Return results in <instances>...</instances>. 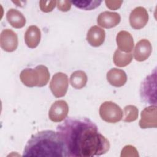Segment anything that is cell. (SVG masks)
Listing matches in <instances>:
<instances>
[{"label": "cell", "instance_id": "cell-1", "mask_svg": "<svg viewBox=\"0 0 157 157\" xmlns=\"http://www.w3.org/2000/svg\"><path fill=\"white\" fill-rule=\"evenodd\" d=\"M67 156L90 157L106 153L109 141L99 132L98 126L86 117H69L56 127Z\"/></svg>", "mask_w": 157, "mask_h": 157}, {"label": "cell", "instance_id": "cell-2", "mask_svg": "<svg viewBox=\"0 0 157 157\" xmlns=\"http://www.w3.org/2000/svg\"><path fill=\"white\" fill-rule=\"evenodd\" d=\"M23 156H67L62 140L52 130L39 131L28 140Z\"/></svg>", "mask_w": 157, "mask_h": 157}, {"label": "cell", "instance_id": "cell-3", "mask_svg": "<svg viewBox=\"0 0 157 157\" xmlns=\"http://www.w3.org/2000/svg\"><path fill=\"white\" fill-rule=\"evenodd\" d=\"M20 78L28 87H42L47 84L50 78V73L45 66L39 65L34 69L26 68L21 71Z\"/></svg>", "mask_w": 157, "mask_h": 157}, {"label": "cell", "instance_id": "cell-4", "mask_svg": "<svg viewBox=\"0 0 157 157\" xmlns=\"http://www.w3.org/2000/svg\"><path fill=\"white\" fill-rule=\"evenodd\" d=\"M156 69L148 75L142 82L140 87V96L142 100L148 104L156 105Z\"/></svg>", "mask_w": 157, "mask_h": 157}, {"label": "cell", "instance_id": "cell-5", "mask_svg": "<svg viewBox=\"0 0 157 157\" xmlns=\"http://www.w3.org/2000/svg\"><path fill=\"white\" fill-rule=\"evenodd\" d=\"M99 115L104 121L115 123L122 119L123 111L117 104L112 101H105L99 107Z\"/></svg>", "mask_w": 157, "mask_h": 157}, {"label": "cell", "instance_id": "cell-6", "mask_svg": "<svg viewBox=\"0 0 157 157\" xmlns=\"http://www.w3.org/2000/svg\"><path fill=\"white\" fill-rule=\"evenodd\" d=\"M69 86L67 75L59 72L55 74L50 83V88L53 95L56 98H61L65 96Z\"/></svg>", "mask_w": 157, "mask_h": 157}, {"label": "cell", "instance_id": "cell-7", "mask_svg": "<svg viewBox=\"0 0 157 157\" xmlns=\"http://www.w3.org/2000/svg\"><path fill=\"white\" fill-rule=\"evenodd\" d=\"M68 112L69 106L67 103L64 100H58L51 105L48 112V117L51 121L58 123L66 118Z\"/></svg>", "mask_w": 157, "mask_h": 157}, {"label": "cell", "instance_id": "cell-8", "mask_svg": "<svg viewBox=\"0 0 157 157\" xmlns=\"http://www.w3.org/2000/svg\"><path fill=\"white\" fill-rule=\"evenodd\" d=\"M18 44L17 34L10 29L2 31L0 35V45L1 48L7 52L15 51Z\"/></svg>", "mask_w": 157, "mask_h": 157}, {"label": "cell", "instance_id": "cell-9", "mask_svg": "<svg viewBox=\"0 0 157 157\" xmlns=\"http://www.w3.org/2000/svg\"><path fill=\"white\" fill-rule=\"evenodd\" d=\"M139 125L142 129L156 128V105H150L142 111Z\"/></svg>", "mask_w": 157, "mask_h": 157}, {"label": "cell", "instance_id": "cell-10", "mask_svg": "<svg viewBox=\"0 0 157 157\" xmlns=\"http://www.w3.org/2000/svg\"><path fill=\"white\" fill-rule=\"evenodd\" d=\"M148 13L143 7H136L129 15V23L131 26L135 29L144 28L148 21Z\"/></svg>", "mask_w": 157, "mask_h": 157}, {"label": "cell", "instance_id": "cell-11", "mask_svg": "<svg viewBox=\"0 0 157 157\" xmlns=\"http://www.w3.org/2000/svg\"><path fill=\"white\" fill-rule=\"evenodd\" d=\"M120 15L117 12L105 11L101 13L97 18V23L104 28H112L119 24Z\"/></svg>", "mask_w": 157, "mask_h": 157}, {"label": "cell", "instance_id": "cell-12", "mask_svg": "<svg viewBox=\"0 0 157 157\" xmlns=\"http://www.w3.org/2000/svg\"><path fill=\"white\" fill-rule=\"evenodd\" d=\"M152 46L150 41L143 39L139 40L134 50V57L137 61H144L146 60L151 55Z\"/></svg>", "mask_w": 157, "mask_h": 157}, {"label": "cell", "instance_id": "cell-13", "mask_svg": "<svg viewBox=\"0 0 157 157\" xmlns=\"http://www.w3.org/2000/svg\"><path fill=\"white\" fill-rule=\"evenodd\" d=\"M105 32L98 26H91L88 30L86 35V40L93 47H99L104 42Z\"/></svg>", "mask_w": 157, "mask_h": 157}, {"label": "cell", "instance_id": "cell-14", "mask_svg": "<svg viewBox=\"0 0 157 157\" xmlns=\"http://www.w3.org/2000/svg\"><path fill=\"white\" fill-rule=\"evenodd\" d=\"M118 48L121 52L130 53L134 48V40L131 34L126 31H120L116 36Z\"/></svg>", "mask_w": 157, "mask_h": 157}, {"label": "cell", "instance_id": "cell-15", "mask_svg": "<svg viewBox=\"0 0 157 157\" xmlns=\"http://www.w3.org/2000/svg\"><path fill=\"white\" fill-rule=\"evenodd\" d=\"M107 80L111 85L115 87H121L126 83L127 75L123 70L112 68L107 73Z\"/></svg>", "mask_w": 157, "mask_h": 157}, {"label": "cell", "instance_id": "cell-16", "mask_svg": "<svg viewBox=\"0 0 157 157\" xmlns=\"http://www.w3.org/2000/svg\"><path fill=\"white\" fill-rule=\"evenodd\" d=\"M41 39L40 29L35 25L28 28L25 34V41L26 45L30 48H34L38 46Z\"/></svg>", "mask_w": 157, "mask_h": 157}, {"label": "cell", "instance_id": "cell-17", "mask_svg": "<svg viewBox=\"0 0 157 157\" xmlns=\"http://www.w3.org/2000/svg\"><path fill=\"white\" fill-rule=\"evenodd\" d=\"M6 18L15 28H21L26 24V18L21 12L15 9H10L6 13Z\"/></svg>", "mask_w": 157, "mask_h": 157}, {"label": "cell", "instance_id": "cell-18", "mask_svg": "<svg viewBox=\"0 0 157 157\" xmlns=\"http://www.w3.org/2000/svg\"><path fill=\"white\" fill-rule=\"evenodd\" d=\"M87 75L83 71H76L70 76V83L75 89H82L85 87L87 83Z\"/></svg>", "mask_w": 157, "mask_h": 157}, {"label": "cell", "instance_id": "cell-19", "mask_svg": "<svg viewBox=\"0 0 157 157\" xmlns=\"http://www.w3.org/2000/svg\"><path fill=\"white\" fill-rule=\"evenodd\" d=\"M132 60V55L130 53L121 52L119 49L115 51L113 61L115 66L118 67H125L128 66Z\"/></svg>", "mask_w": 157, "mask_h": 157}, {"label": "cell", "instance_id": "cell-20", "mask_svg": "<svg viewBox=\"0 0 157 157\" xmlns=\"http://www.w3.org/2000/svg\"><path fill=\"white\" fill-rule=\"evenodd\" d=\"M138 109L133 105H128L124 108L123 121L124 122H132L138 117Z\"/></svg>", "mask_w": 157, "mask_h": 157}, {"label": "cell", "instance_id": "cell-21", "mask_svg": "<svg viewBox=\"0 0 157 157\" xmlns=\"http://www.w3.org/2000/svg\"><path fill=\"white\" fill-rule=\"evenodd\" d=\"M102 1H72L71 3L73 4L76 7L85 10H91L99 7L101 4Z\"/></svg>", "mask_w": 157, "mask_h": 157}, {"label": "cell", "instance_id": "cell-22", "mask_svg": "<svg viewBox=\"0 0 157 157\" xmlns=\"http://www.w3.org/2000/svg\"><path fill=\"white\" fill-rule=\"evenodd\" d=\"M55 6H56V1H39V7L40 10L44 12H50L53 10L55 8Z\"/></svg>", "mask_w": 157, "mask_h": 157}, {"label": "cell", "instance_id": "cell-23", "mask_svg": "<svg viewBox=\"0 0 157 157\" xmlns=\"http://www.w3.org/2000/svg\"><path fill=\"white\" fill-rule=\"evenodd\" d=\"M72 3L69 1H57L56 6L58 9L62 12H67L70 10Z\"/></svg>", "mask_w": 157, "mask_h": 157}, {"label": "cell", "instance_id": "cell-24", "mask_svg": "<svg viewBox=\"0 0 157 157\" xmlns=\"http://www.w3.org/2000/svg\"><path fill=\"white\" fill-rule=\"evenodd\" d=\"M107 7L112 10H117L121 7L123 1H105Z\"/></svg>", "mask_w": 157, "mask_h": 157}]
</instances>
